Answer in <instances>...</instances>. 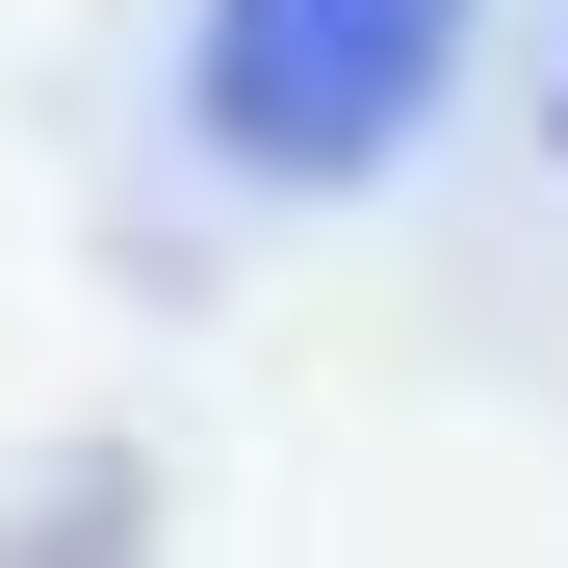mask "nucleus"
Returning <instances> with one entry per match:
<instances>
[{
	"instance_id": "nucleus-1",
	"label": "nucleus",
	"mask_w": 568,
	"mask_h": 568,
	"mask_svg": "<svg viewBox=\"0 0 568 568\" xmlns=\"http://www.w3.org/2000/svg\"><path fill=\"white\" fill-rule=\"evenodd\" d=\"M465 27L491 0H207L181 27V130L284 207H336V181H388L439 104H465Z\"/></svg>"
},
{
	"instance_id": "nucleus-3",
	"label": "nucleus",
	"mask_w": 568,
	"mask_h": 568,
	"mask_svg": "<svg viewBox=\"0 0 568 568\" xmlns=\"http://www.w3.org/2000/svg\"><path fill=\"white\" fill-rule=\"evenodd\" d=\"M542 155H568V78H542Z\"/></svg>"
},
{
	"instance_id": "nucleus-2",
	"label": "nucleus",
	"mask_w": 568,
	"mask_h": 568,
	"mask_svg": "<svg viewBox=\"0 0 568 568\" xmlns=\"http://www.w3.org/2000/svg\"><path fill=\"white\" fill-rule=\"evenodd\" d=\"M130 542H155V517H130V465H52V517L0 542V568H130Z\"/></svg>"
}]
</instances>
